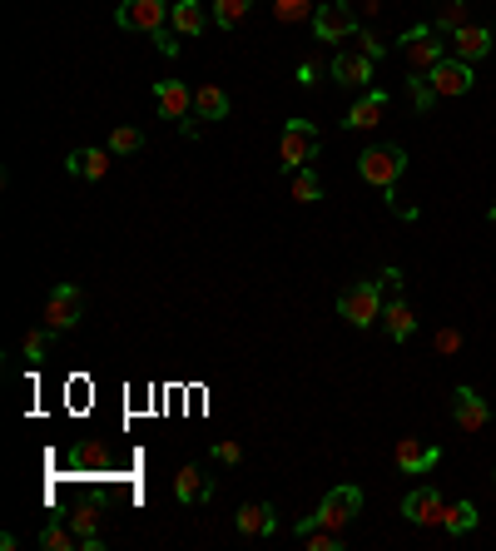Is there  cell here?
<instances>
[{
	"label": "cell",
	"mask_w": 496,
	"mask_h": 551,
	"mask_svg": "<svg viewBox=\"0 0 496 551\" xmlns=\"http://www.w3.org/2000/svg\"><path fill=\"white\" fill-rule=\"evenodd\" d=\"M50 338H55V328H30V333H25V343H20V348H25V358H30V363H45Z\"/></svg>",
	"instance_id": "30"
},
{
	"label": "cell",
	"mask_w": 496,
	"mask_h": 551,
	"mask_svg": "<svg viewBox=\"0 0 496 551\" xmlns=\"http://www.w3.org/2000/svg\"><path fill=\"white\" fill-rule=\"evenodd\" d=\"M402 517L417 522V527H442V522H447V502H442L437 487H417V492H407Z\"/></svg>",
	"instance_id": "12"
},
{
	"label": "cell",
	"mask_w": 496,
	"mask_h": 551,
	"mask_svg": "<svg viewBox=\"0 0 496 551\" xmlns=\"http://www.w3.org/2000/svg\"><path fill=\"white\" fill-rule=\"evenodd\" d=\"M437 348H442V353H457V348H462V338L447 328V333H437Z\"/></svg>",
	"instance_id": "36"
},
{
	"label": "cell",
	"mask_w": 496,
	"mask_h": 551,
	"mask_svg": "<svg viewBox=\"0 0 496 551\" xmlns=\"http://www.w3.org/2000/svg\"><path fill=\"white\" fill-rule=\"evenodd\" d=\"M80 313H85V288L80 283H55L50 288V298H45V328H55V333H70L75 323H80Z\"/></svg>",
	"instance_id": "5"
},
{
	"label": "cell",
	"mask_w": 496,
	"mask_h": 551,
	"mask_svg": "<svg viewBox=\"0 0 496 551\" xmlns=\"http://www.w3.org/2000/svg\"><path fill=\"white\" fill-rule=\"evenodd\" d=\"M427 85L437 90V100H462V95H472V85H477V75H472V65L467 60H442V65H432L427 70Z\"/></svg>",
	"instance_id": "9"
},
{
	"label": "cell",
	"mask_w": 496,
	"mask_h": 551,
	"mask_svg": "<svg viewBox=\"0 0 496 551\" xmlns=\"http://www.w3.org/2000/svg\"><path fill=\"white\" fill-rule=\"evenodd\" d=\"M397 45H402V60H407V70H412V75H427L432 65H442V60H447V45H442V35H437L432 25H412Z\"/></svg>",
	"instance_id": "2"
},
{
	"label": "cell",
	"mask_w": 496,
	"mask_h": 551,
	"mask_svg": "<svg viewBox=\"0 0 496 551\" xmlns=\"http://www.w3.org/2000/svg\"><path fill=\"white\" fill-rule=\"evenodd\" d=\"M248 10H253V0H214V25L219 30H234V25H244Z\"/></svg>",
	"instance_id": "26"
},
{
	"label": "cell",
	"mask_w": 496,
	"mask_h": 551,
	"mask_svg": "<svg viewBox=\"0 0 496 551\" xmlns=\"http://www.w3.org/2000/svg\"><path fill=\"white\" fill-rule=\"evenodd\" d=\"M70 527H75V537H80V547L85 551H105V537H100V507H80V512L70 517Z\"/></svg>",
	"instance_id": "22"
},
{
	"label": "cell",
	"mask_w": 496,
	"mask_h": 551,
	"mask_svg": "<svg viewBox=\"0 0 496 551\" xmlns=\"http://www.w3.org/2000/svg\"><path fill=\"white\" fill-rule=\"evenodd\" d=\"M477 522H482V512H477V502H457V507H447V532L452 537H467V532H477Z\"/></svg>",
	"instance_id": "25"
},
{
	"label": "cell",
	"mask_w": 496,
	"mask_h": 551,
	"mask_svg": "<svg viewBox=\"0 0 496 551\" xmlns=\"http://www.w3.org/2000/svg\"><path fill=\"white\" fill-rule=\"evenodd\" d=\"M363 5H368V15H377V10H382V0H363Z\"/></svg>",
	"instance_id": "38"
},
{
	"label": "cell",
	"mask_w": 496,
	"mask_h": 551,
	"mask_svg": "<svg viewBox=\"0 0 496 551\" xmlns=\"http://www.w3.org/2000/svg\"><path fill=\"white\" fill-rule=\"evenodd\" d=\"M65 169L80 174V179H105V174H110V149H75V154L65 159Z\"/></svg>",
	"instance_id": "20"
},
{
	"label": "cell",
	"mask_w": 496,
	"mask_h": 551,
	"mask_svg": "<svg viewBox=\"0 0 496 551\" xmlns=\"http://www.w3.org/2000/svg\"><path fill=\"white\" fill-rule=\"evenodd\" d=\"M358 512H363V492H358L353 482H343V487H333V492L323 497V507H318V527H333V532H348Z\"/></svg>",
	"instance_id": "8"
},
{
	"label": "cell",
	"mask_w": 496,
	"mask_h": 551,
	"mask_svg": "<svg viewBox=\"0 0 496 551\" xmlns=\"http://www.w3.org/2000/svg\"><path fill=\"white\" fill-rule=\"evenodd\" d=\"M308 15H318L308 0H273V20H278V25H298V20H308Z\"/></svg>",
	"instance_id": "28"
},
{
	"label": "cell",
	"mask_w": 496,
	"mask_h": 551,
	"mask_svg": "<svg viewBox=\"0 0 496 551\" xmlns=\"http://www.w3.org/2000/svg\"><path fill=\"white\" fill-rule=\"evenodd\" d=\"M437 25H442V30L467 25V0H437Z\"/></svg>",
	"instance_id": "31"
},
{
	"label": "cell",
	"mask_w": 496,
	"mask_h": 551,
	"mask_svg": "<svg viewBox=\"0 0 496 551\" xmlns=\"http://www.w3.org/2000/svg\"><path fill=\"white\" fill-rule=\"evenodd\" d=\"M288 189H293V199H298V204H318V199H323V179H318L308 164L288 174Z\"/></svg>",
	"instance_id": "24"
},
{
	"label": "cell",
	"mask_w": 496,
	"mask_h": 551,
	"mask_svg": "<svg viewBox=\"0 0 496 551\" xmlns=\"http://www.w3.org/2000/svg\"><path fill=\"white\" fill-rule=\"evenodd\" d=\"M154 105H159V115H164V120H189L194 95H189V85H184V80H159V85H154Z\"/></svg>",
	"instance_id": "16"
},
{
	"label": "cell",
	"mask_w": 496,
	"mask_h": 551,
	"mask_svg": "<svg viewBox=\"0 0 496 551\" xmlns=\"http://www.w3.org/2000/svg\"><path fill=\"white\" fill-rule=\"evenodd\" d=\"M382 115H387V95H382V90H363V95H358V105L348 110V120H343V125H348V130H377V125H382Z\"/></svg>",
	"instance_id": "17"
},
{
	"label": "cell",
	"mask_w": 496,
	"mask_h": 551,
	"mask_svg": "<svg viewBox=\"0 0 496 551\" xmlns=\"http://www.w3.org/2000/svg\"><path fill=\"white\" fill-rule=\"evenodd\" d=\"M139 149H144V130H134V125H120L110 135V154H139Z\"/></svg>",
	"instance_id": "29"
},
{
	"label": "cell",
	"mask_w": 496,
	"mask_h": 551,
	"mask_svg": "<svg viewBox=\"0 0 496 551\" xmlns=\"http://www.w3.org/2000/svg\"><path fill=\"white\" fill-rule=\"evenodd\" d=\"M382 323H387V338H392V343H407V338L417 333V318H412V308H407L397 293L387 298V313H382Z\"/></svg>",
	"instance_id": "21"
},
{
	"label": "cell",
	"mask_w": 496,
	"mask_h": 551,
	"mask_svg": "<svg viewBox=\"0 0 496 551\" xmlns=\"http://www.w3.org/2000/svg\"><path fill=\"white\" fill-rule=\"evenodd\" d=\"M487 50H492V30H487V25H472V20H467V25L452 30V55H457V60L472 65V60H482Z\"/></svg>",
	"instance_id": "15"
},
{
	"label": "cell",
	"mask_w": 496,
	"mask_h": 551,
	"mask_svg": "<svg viewBox=\"0 0 496 551\" xmlns=\"http://www.w3.org/2000/svg\"><path fill=\"white\" fill-rule=\"evenodd\" d=\"M174 497H179V502H209V497H214V482L204 477V467L189 462V467H179V477H174Z\"/></svg>",
	"instance_id": "18"
},
{
	"label": "cell",
	"mask_w": 496,
	"mask_h": 551,
	"mask_svg": "<svg viewBox=\"0 0 496 551\" xmlns=\"http://www.w3.org/2000/svg\"><path fill=\"white\" fill-rule=\"evenodd\" d=\"M209 10H204V0H174V10H169V30L179 35V40H194V35H204L209 30Z\"/></svg>",
	"instance_id": "14"
},
{
	"label": "cell",
	"mask_w": 496,
	"mask_h": 551,
	"mask_svg": "<svg viewBox=\"0 0 496 551\" xmlns=\"http://www.w3.org/2000/svg\"><path fill=\"white\" fill-rule=\"evenodd\" d=\"M402 169H407V154H402L397 144H372V149L358 154V174L368 179L372 189H382V194L402 179Z\"/></svg>",
	"instance_id": "1"
},
{
	"label": "cell",
	"mask_w": 496,
	"mask_h": 551,
	"mask_svg": "<svg viewBox=\"0 0 496 551\" xmlns=\"http://www.w3.org/2000/svg\"><path fill=\"white\" fill-rule=\"evenodd\" d=\"M169 0H120L115 5V25L120 30H139V35H164L169 30Z\"/></svg>",
	"instance_id": "4"
},
{
	"label": "cell",
	"mask_w": 496,
	"mask_h": 551,
	"mask_svg": "<svg viewBox=\"0 0 496 551\" xmlns=\"http://www.w3.org/2000/svg\"><path fill=\"white\" fill-rule=\"evenodd\" d=\"M333 80H338L343 90H372V55H363L358 45L338 50V55H333Z\"/></svg>",
	"instance_id": "11"
},
{
	"label": "cell",
	"mask_w": 496,
	"mask_h": 551,
	"mask_svg": "<svg viewBox=\"0 0 496 551\" xmlns=\"http://www.w3.org/2000/svg\"><path fill=\"white\" fill-rule=\"evenodd\" d=\"M452 422H457L462 432H482V427L492 422L487 398H482L477 388H457V393H452Z\"/></svg>",
	"instance_id": "13"
},
{
	"label": "cell",
	"mask_w": 496,
	"mask_h": 551,
	"mask_svg": "<svg viewBox=\"0 0 496 551\" xmlns=\"http://www.w3.org/2000/svg\"><path fill=\"white\" fill-rule=\"evenodd\" d=\"M353 40H358V50H363V55H372V60H382V55H387V45H382L372 30H358Z\"/></svg>",
	"instance_id": "34"
},
{
	"label": "cell",
	"mask_w": 496,
	"mask_h": 551,
	"mask_svg": "<svg viewBox=\"0 0 496 551\" xmlns=\"http://www.w3.org/2000/svg\"><path fill=\"white\" fill-rule=\"evenodd\" d=\"M194 115L199 120H229V95L219 85H199L194 90Z\"/></svg>",
	"instance_id": "23"
},
{
	"label": "cell",
	"mask_w": 496,
	"mask_h": 551,
	"mask_svg": "<svg viewBox=\"0 0 496 551\" xmlns=\"http://www.w3.org/2000/svg\"><path fill=\"white\" fill-rule=\"evenodd\" d=\"M397 288H402V274H397V269H387V274H382V293H397Z\"/></svg>",
	"instance_id": "37"
},
{
	"label": "cell",
	"mask_w": 496,
	"mask_h": 551,
	"mask_svg": "<svg viewBox=\"0 0 496 551\" xmlns=\"http://www.w3.org/2000/svg\"><path fill=\"white\" fill-rule=\"evenodd\" d=\"M338 313H343L353 328H372V323L382 318V283H372V278L348 283V288L338 293Z\"/></svg>",
	"instance_id": "3"
},
{
	"label": "cell",
	"mask_w": 496,
	"mask_h": 551,
	"mask_svg": "<svg viewBox=\"0 0 496 551\" xmlns=\"http://www.w3.org/2000/svg\"><path fill=\"white\" fill-rule=\"evenodd\" d=\"M392 462H397L407 477H427V472L442 462V447H432V442H417V437H397V447H392Z\"/></svg>",
	"instance_id": "10"
},
{
	"label": "cell",
	"mask_w": 496,
	"mask_h": 551,
	"mask_svg": "<svg viewBox=\"0 0 496 551\" xmlns=\"http://www.w3.org/2000/svg\"><path fill=\"white\" fill-rule=\"evenodd\" d=\"M234 527L244 537H273V507L268 502H244L239 517H234Z\"/></svg>",
	"instance_id": "19"
},
{
	"label": "cell",
	"mask_w": 496,
	"mask_h": 551,
	"mask_svg": "<svg viewBox=\"0 0 496 551\" xmlns=\"http://www.w3.org/2000/svg\"><path fill=\"white\" fill-rule=\"evenodd\" d=\"M214 462H229V467H239V462H244V447H239V442H214Z\"/></svg>",
	"instance_id": "33"
},
{
	"label": "cell",
	"mask_w": 496,
	"mask_h": 551,
	"mask_svg": "<svg viewBox=\"0 0 496 551\" xmlns=\"http://www.w3.org/2000/svg\"><path fill=\"white\" fill-rule=\"evenodd\" d=\"M313 154H318V125H313V120H288V125H283V139H278V164L293 174V169H303Z\"/></svg>",
	"instance_id": "6"
},
{
	"label": "cell",
	"mask_w": 496,
	"mask_h": 551,
	"mask_svg": "<svg viewBox=\"0 0 496 551\" xmlns=\"http://www.w3.org/2000/svg\"><path fill=\"white\" fill-rule=\"evenodd\" d=\"M407 95H412L417 110H432V105H437V90L427 85V75H412V80H407Z\"/></svg>",
	"instance_id": "32"
},
{
	"label": "cell",
	"mask_w": 496,
	"mask_h": 551,
	"mask_svg": "<svg viewBox=\"0 0 496 551\" xmlns=\"http://www.w3.org/2000/svg\"><path fill=\"white\" fill-rule=\"evenodd\" d=\"M40 547H45V551H75V547H80V537H75V527L45 522V532H40Z\"/></svg>",
	"instance_id": "27"
},
{
	"label": "cell",
	"mask_w": 496,
	"mask_h": 551,
	"mask_svg": "<svg viewBox=\"0 0 496 551\" xmlns=\"http://www.w3.org/2000/svg\"><path fill=\"white\" fill-rule=\"evenodd\" d=\"M492 224H496V199H492Z\"/></svg>",
	"instance_id": "39"
},
{
	"label": "cell",
	"mask_w": 496,
	"mask_h": 551,
	"mask_svg": "<svg viewBox=\"0 0 496 551\" xmlns=\"http://www.w3.org/2000/svg\"><path fill=\"white\" fill-rule=\"evenodd\" d=\"M298 85H318V60H303L298 65Z\"/></svg>",
	"instance_id": "35"
},
{
	"label": "cell",
	"mask_w": 496,
	"mask_h": 551,
	"mask_svg": "<svg viewBox=\"0 0 496 551\" xmlns=\"http://www.w3.org/2000/svg\"><path fill=\"white\" fill-rule=\"evenodd\" d=\"M358 30H363V25H358V10H353L348 0H323L318 15H313V35L328 40V45H333V40H353Z\"/></svg>",
	"instance_id": "7"
}]
</instances>
